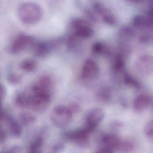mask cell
Returning <instances> with one entry per match:
<instances>
[{"label":"cell","instance_id":"603a6c76","mask_svg":"<svg viewBox=\"0 0 153 153\" xmlns=\"http://www.w3.org/2000/svg\"><path fill=\"white\" fill-rule=\"evenodd\" d=\"M133 148V144L128 140H121L115 150L119 152H128Z\"/></svg>","mask_w":153,"mask_h":153},{"label":"cell","instance_id":"9a60e30c","mask_svg":"<svg viewBox=\"0 0 153 153\" xmlns=\"http://www.w3.org/2000/svg\"><path fill=\"white\" fill-rule=\"evenodd\" d=\"M5 120L7 123L9 131L15 137H19L22 134V128L17 121L10 115H7Z\"/></svg>","mask_w":153,"mask_h":153},{"label":"cell","instance_id":"1f68e13d","mask_svg":"<svg viewBox=\"0 0 153 153\" xmlns=\"http://www.w3.org/2000/svg\"><path fill=\"white\" fill-rule=\"evenodd\" d=\"M129 1H133V2H141V1H145V0H129Z\"/></svg>","mask_w":153,"mask_h":153},{"label":"cell","instance_id":"4fadbf2b","mask_svg":"<svg viewBox=\"0 0 153 153\" xmlns=\"http://www.w3.org/2000/svg\"><path fill=\"white\" fill-rule=\"evenodd\" d=\"M33 47L34 55L38 58H42L50 54L52 49L53 45L51 43L44 42L35 43Z\"/></svg>","mask_w":153,"mask_h":153},{"label":"cell","instance_id":"ba28073f","mask_svg":"<svg viewBox=\"0 0 153 153\" xmlns=\"http://www.w3.org/2000/svg\"><path fill=\"white\" fill-rule=\"evenodd\" d=\"M136 70L140 75L148 76L153 73V58L149 55H145L140 57L135 63Z\"/></svg>","mask_w":153,"mask_h":153},{"label":"cell","instance_id":"9c48e42d","mask_svg":"<svg viewBox=\"0 0 153 153\" xmlns=\"http://www.w3.org/2000/svg\"><path fill=\"white\" fill-rule=\"evenodd\" d=\"M72 26L77 36L82 38H88L92 36L93 31L87 22L81 19H76L72 23Z\"/></svg>","mask_w":153,"mask_h":153},{"label":"cell","instance_id":"484cf974","mask_svg":"<svg viewBox=\"0 0 153 153\" xmlns=\"http://www.w3.org/2000/svg\"><path fill=\"white\" fill-rule=\"evenodd\" d=\"M22 77L19 74L13 73L8 74L7 76V80L10 84L16 85L19 84L22 81Z\"/></svg>","mask_w":153,"mask_h":153},{"label":"cell","instance_id":"4316f807","mask_svg":"<svg viewBox=\"0 0 153 153\" xmlns=\"http://www.w3.org/2000/svg\"><path fill=\"white\" fill-rule=\"evenodd\" d=\"M93 51L95 53L97 54L102 53L104 51L103 46L100 43H97L94 45Z\"/></svg>","mask_w":153,"mask_h":153},{"label":"cell","instance_id":"2e32d148","mask_svg":"<svg viewBox=\"0 0 153 153\" xmlns=\"http://www.w3.org/2000/svg\"><path fill=\"white\" fill-rule=\"evenodd\" d=\"M15 103L19 107L22 109L29 108V95L23 92H19L15 96Z\"/></svg>","mask_w":153,"mask_h":153},{"label":"cell","instance_id":"83f0119b","mask_svg":"<svg viewBox=\"0 0 153 153\" xmlns=\"http://www.w3.org/2000/svg\"><path fill=\"white\" fill-rule=\"evenodd\" d=\"M64 145L62 142L56 143L52 147V150L53 152H59L64 149Z\"/></svg>","mask_w":153,"mask_h":153},{"label":"cell","instance_id":"f1b7e54d","mask_svg":"<svg viewBox=\"0 0 153 153\" xmlns=\"http://www.w3.org/2000/svg\"><path fill=\"white\" fill-rule=\"evenodd\" d=\"M7 137V133L3 129L0 123V144L4 143L6 141Z\"/></svg>","mask_w":153,"mask_h":153},{"label":"cell","instance_id":"6da1fadb","mask_svg":"<svg viewBox=\"0 0 153 153\" xmlns=\"http://www.w3.org/2000/svg\"><path fill=\"white\" fill-rule=\"evenodd\" d=\"M41 7L34 2H25L21 4L18 10L19 18L22 22L27 25L36 24L42 16Z\"/></svg>","mask_w":153,"mask_h":153},{"label":"cell","instance_id":"7a4b0ae2","mask_svg":"<svg viewBox=\"0 0 153 153\" xmlns=\"http://www.w3.org/2000/svg\"><path fill=\"white\" fill-rule=\"evenodd\" d=\"M29 108L36 112H43L51 105L52 93L31 92V94L29 95Z\"/></svg>","mask_w":153,"mask_h":153},{"label":"cell","instance_id":"ac0fdd59","mask_svg":"<svg viewBox=\"0 0 153 153\" xmlns=\"http://www.w3.org/2000/svg\"><path fill=\"white\" fill-rule=\"evenodd\" d=\"M134 25L138 28H149L152 26V21L149 18L144 16H137L134 18L133 21Z\"/></svg>","mask_w":153,"mask_h":153},{"label":"cell","instance_id":"7c38bea8","mask_svg":"<svg viewBox=\"0 0 153 153\" xmlns=\"http://www.w3.org/2000/svg\"><path fill=\"white\" fill-rule=\"evenodd\" d=\"M120 138L114 134H106L101 138V143L104 147L114 152L116 147L121 140Z\"/></svg>","mask_w":153,"mask_h":153},{"label":"cell","instance_id":"d6986e66","mask_svg":"<svg viewBox=\"0 0 153 153\" xmlns=\"http://www.w3.org/2000/svg\"><path fill=\"white\" fill-rule=\"evenodd\" d=\"M112 70L114 73H121L123 75L126 71L125 70V62L123 57L118 55L115 58L113 64Z\"/></svg>","mask_w":153,"mask_h":153},{"label":"cell","instance_id":"f546056e","mask_svg":"<svg viewBox=\"0 0 153 153\" xmlns=\"http://www.w3.org/2000/svg\"><path fill=\"white\" fill-rule=\"evenodd\" d=\"M7 93V90L5 86L0 83V101H2V100L4 99L5 96Z\"/></svg>","mask_w":153,"mask_h":153},{"label":"cell","instance_id":"8992f818","mask_svg":"<svg viewBox=\"0 0 153 153\" xmlns=\"http://www.w3.org/2000/svg\"><path fill=\"white\" fill-rule=\"evenodd\" d=\"M105 117V112L102 109L95 108L89 111L85 118V128L92 131L101 123Z\"/></svg>","mask_w":153,"mask_h":153},{"label":"cell","instance_id":"277c9868","mask_svg":"<svg viewBox=\"0 0 153 153\" xmlns=\"http://www.w3.org/2000/svg\"><path fill=\"white\" fill-rule=\"evenodd\" d=\"M35 44V39L30 36L19 35L15 38L10 46L9 51L13 54H17L24 51Z\"/></svg>","mask_w":153,"mask_h":153},{"label":"cell","instance_id":"30bf717a","mask_svg":"<svg viewBox=\"0 0 153 153\" xmlns=\"http://www.w3.org/2000/svg\"><path fill=\"white\" fill-rule=\"evenodd\" d=\"M53 82L51 79L47 75L41 76L33 84L31 91H42L52 93Z\"/></svg>","mask_w":153,"mask_h":153},{"label":"cell","instance_id":"52a82bcc","mask_svg":"<svg viewBox=\"0 0 153 153\" xmlns=\"http://www.w3.org/2000/svg\"><path fill=\"white\" fill-rule=\"evenodd\" d=\"M99 75V68L97 63L91 59L85 61L82 66L81 77L86 80L96 79Z\"/></svg>","mask_w":153,"mask_h":153},{"label":"cell","instance_id":"4dcf8cb0","mask_svg":"<svg viewBox=\"0 0 153 153\" xmlns=\"http://www.w3.org/2000/svg\"><path fill=\"white\" fill-rule=\"evenodd\" d=\"M70 111H71L72 113L74 112H77L79 111V106L76 104H73L70 105V107H68Z\"/></svg>","mask_w":153,"mask_h":153},{"label":"cell","instance_id":"5b68a950","mask_svg":"<svg viewBox=\"0 0 153 153\" xmlns=\"http://www.w3.org/2000/svg\"><path fill=\"white\" fill-rule=\"evenodd\" d=\"M91 133L84 127L67 132L64 134V137L76 146L85 147L89 142V135Z\"/></svg>","mask_w":153,"mask_h":153},{"label":"cell","instance_id":"d4e9b609","mask_svg":"<svg viewBox=\"0 0 153 153\" xmlns=\"http://www.w3.org/2000/svg\"><path fill=\"white\" fill-rule=\"evenodd\" d=\"M144 132L147 137L151 141L153 140V120L148 122L144 127Z\"/></svg>","mask_w":153,"mask_h":153},{"label":"cell","instance_id":"5bb4252c","mask_svg":"<svg viewBox=\"0 0 153 153\" xmlns=\"http://www.w3.org/2000/svg\"><path fill=\"white\" fill-rule=\"evenodd\" d=\"M94 8L97 12L102 16L105 22L110 25L114 26L116 25V19L107 9L99 4H95Z\"/></svg>","mask_w":153,"mask_h":153},{"label":"cell","instance_id":"ffe728a7","mask_svg":"<svg viewBox=\"0 0 153 153\" xmlns=\"http://www.w3.org/2000/svg\"><path fill=\"white\" fill-rule=\"evenodd\" d=\"M123 80L125 85L130 87L136 89H140L141 88V85L139 82L126 71L123 75Z\"/></svg>","mask_w":153,"mask_h":153},{"label":"cell","instance_id":"e0dca14e","mask_svg":"<svg viewBox=\"0 0 153 153\" xmlns=\"http://www.w3.org/2000/svg\"><path fill=\"white\" fill-rule=\"evenodd\" d=\"M19 67L23 71L27 72H32L36 70L37 68V63L33 59H27L21 62Z\"/></svg>","mask_w":153,"mask_h":153},{"label":"cell","instance_id":"cb8c5ba5","mask_svg":"<svg viewBox=\"0 0 153 153\" xmlns=\"http://www.w3.org/2000/svg\"><path fill=\"white\" fill-rule=\"evenodd\" d=\"M98 99L104 102H110L112 98V94L111 90L107 88L101 89L97 94Z\"/></svg>","mask_w":153,"mask_h":153},{"label":"cell","instance_id":"8fae6325","mask_svg":"<svg viewBox=\"0 0 153 153\" xmlns=\"http://www.w3.org/2000/svg\"><path fill=\"white\" fill-rule=\"evenodd\" d=\"M152 105V97L147 94H142L138 96L134 99L133 108L136 112L141 113L146 110Z\"/></svg>","mask_w":153,"mask_h":153},{"label":"cell","instance_id":"d6a6232c","mask_svg":"<svg viewBox=\"0 0 153 153\" xmlns=\"http://www.w3.org/2000/svg\"><path fill=\"white\" fill-rule=\"evenodd\" d=\"M0 76H1V72H0Z\"/></svg>","mask_w":153,"mask_h":153},{"label":"cell","instance_id":"7402d4cb","mask_svg":"<svg viewBox=\"0 0 153 153\" xmlns=\"http://www.w3.org/2000/svg\"><path fill=\"white\" fill-rule=\"evenodd\" d=\"M44 139L42 136L37 137L31 143L29 150L31 153H39L44 145Z\"/></svg>","mask_w":153,"mask_h":153},{"label":"cell","instance_id":"3957f363","mask_svg":"<svg viewBox=\"0 0 153 153\" xmlns=\"http://www.w3.org/2000/svg\"><path fill=\"white\" fill-rule=\"evenodd\" d=\"M72 113L68 107L64 105L55 106L51 111L50 119L53 124L57 128L66 127L72 119Z\"/></svg>","mask_w":153,"mask_h":153},{"label":"cell","instance_id":"44dd1931","mask_svg":"<svg viewBox=\"0 0 153 153\" xmlns=\"http://www.w3.org/2000/svg\"><path fill=\"white\" fill-rule=\"evenodd\" d=\"M19 121L25 126H30L36 121V117L28 112H23L19 114Z\"/></svg>","mask_w":153,"mask_h":153}]
</instances>
